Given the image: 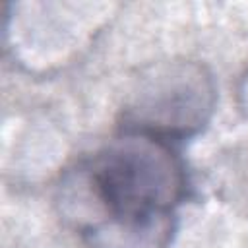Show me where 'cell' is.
Returning a JSON list of instances; mask_svg holds the SVG:
<instances>
[{"label":"cell","mask_w":248,"mask_h":248,"mask_svg":"<svg viewBox=\"0 0 248 248\" xmlns=\"http://www.w3.org/2000/svg\"><path fill=\"white\" fill-rule=\"evenodd\" d=\"M186 172L170 140L124 128L62 182L85 248H169Z\"/></svg>","instance_id":"6da1fadb"},{"label":"cell","mask_w":248,"mask_h":248,"mask_svg":"<svg viewBox=\"0 0 248 248\" xmlns=\"http://www.w3.org/2000/svg\"><path fill=\"white\" fill-rule=\"evenodd\" d=\"M213 101L215 87L202 66L192 62L163 66L140 85L128 110L130 124L124 128L174 141L198 132L207 122Z\"/></svg>","instance_id":"7a4b0ae2"}]
</instances>
